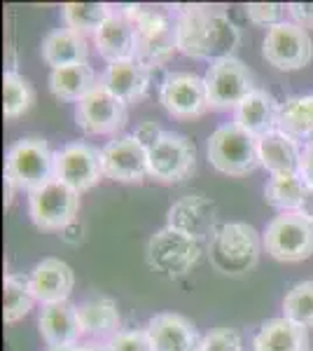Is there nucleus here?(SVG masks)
<instances>
[{
    "mask_svg": "<svg viewBox=\"0 0 313 351\" xmlns=\"http://www.w3.org/2000/svg\"><path fill=\"white\" fill-rule=\"evenodd\" d=\"M178 52L192 59L218 61L234 56L241 33L229 14L218 5H175Z\"/></svg>",
    "mask_w": 313,
    "mask_h": 351,
    "instance_id": "nucleus-1",
    "label": "nucleus"
},
{
    "mask_svg": "<svg viewBox=\"0 0 313 351\" xmlns=\"http://www.w3.org/2000/svg\"><path fill=\"white\" fill-rule=\"evenodd\" d=\"M138 31V56L147 68H159L178 49L175 8L168 5H124Z\"/></svg>",
    "mask_w": 313,
    "mask_h": 351,
    "instance_id": "nucleus-2",
    "label": "nucleus"
},
{
    "mask_svg": "<svg viewBox=\"0 0 313 351\" xmlns=\"http://www.w3.org/2000/svg\"><path fill=\"white\" fill-rule=\"evenodd\" d=\"M264 241L260 232L248 223L220 225L208 241L210 265L225 276H243L258 265Z\"/></svg>",
    "mask_w": 313,
    "mask_h": 351,
    "instance_id": "nucleus-3",
    "label": "nucleus"
},
{
    "mask_svg": "<svg viewBox=\"0 0 313 351\" xmlns=\"http://www.w3.org/2000/svg\"><path fill=\"white\" fill-rule=\"evenodd\" d=\"M5 178L19 190L33 192L54 178V152L38 136L16 141L5 155Z\"/></svg>",
    "mask_w": 313,
    "mask_h": 351,
    "instance_id": "nucleus-4",
    "label": "nucleus"
},
{
    "mask_svg": "<svg viewBox=\"0 0 313 351\" xmlns=\"http://www.w3.org/2000/svg\"><path fill=\"white\" fill-rule=\"evenodd\" d=\"M208 162L227 176H246L255 171L262 167L258 138L234 122L222 124L208 138Z\"/></svg>",
    "mask_w": 313,
    "mask_h": 351,
    "instance_id": "nucleus-5",
    "label": "nucleus"
},
{
    "mask_svg": "<svg viewBox=\"0 0 313 351\" xmlns=\"http://www.w3.org/2000/svg\"><path fill=\"white\" fill-rule=\"evenodd\" d=\"M201 258V241L173 228H162L147 239L145 260L152 269L168 279L185 276Z\"/></svg>",
    "mask_w": 313,
    "mask_h": 351,
    "instance_id": "nucleus-6",
    "label": "nucleus"
},
{
    "mask_svg": "<svg viewBox=\"0 0 313 351\" xmlns=\"http://www.w3.org/2000/svg\"><path fill=\"white\" fill-rule=\"evenodd\" d=\"M264 248L274 260L281 263H301L313 256V223L297 211L278 213L266 223Z\"/></svg>",
    "mask_w": 313,
    "mask_h": 351,
    "instance_id": "nucleus-7",
    "label": "nucleus"
},
{
    "mask_svg": "<svg viewBox=\"0 0 313 351\" xmlns=\"http://www.w3.org/2000/svg\"><path fill=\"white\" fill-rule=\"evenodd\" d=\"M203 82H206L210 110H236L238 104L253 89H258L250 68L236 56L213 61L203 75Z\"/></svg>",
    "mask_w": 313,
    "mask_h": 351,
    "instance_id": "nucleus-8",
    "label": "nucleus"
},
{
    "mask_svg": "<svg viewBox=\"0 0 313 351\" xmlns=\"http://www.w3.org/2000/svg\"><path fill=\"white\" fill-rule=\"evenodd\" d=\"M79 192L52 178L42 188L28 192V216L33 225L45 232H61L77 220Z\"/></svg>",
    "mask_w": 313,
    "mask_h": 351,
    "instance_id": "nucleus-9",
    "label": "nucleus"
},
{
    "mask_svg": "<svg viewBox=\"0 0 313 351\" xmlns=\"http://www.w3.org/2000/svg\"><path fill=\"white\" fill-rule=\"evenodd\" d=\"M262 56L278 71H299L313 59V40L306 28L295 21H283L266 31Z\"/></svg>",
    "mask_w": 313,
    "mask_h": 351,
    "instance_id": "nucleus-10",
    "label": "nucleus"
},
{
    "mask_svg": "<svg viewBox=\"0 0 313 351\" xmlns=\"http://www.w3.org/2000/svg\"><path fill=\"white\" fill-rule=\"evenodd\" d=\"M150 178L159 183H180L197 169V148L187 136L164 132L152 150H147Z\"/></svg>",
    "mask_w": 313,
    "mask_h": 351,
    "instance_id": "nucleus-11",
    "label": "nucleus"
},
{
    "mask_svg": "<svg viewBox=\"0 0 313 351\" xmlns=\"http://www.w3.org/2000/svg\"><path fill=\"white\" fill-rule=\"evenodd\" d=\"M75 122L89 136L117 134L127 124V104L99 82L79 104H75Z\"/></svg>",
    "mask_w": 313,
    "mask_h": 351,
    "instance_id": "nucleus-12",
    "label": "nucleus"
},
{
    "mask_svg": "<svg viewBox=\"0 0 313 351\" xmlns=\"http://www.w3.org/2000/svg\"><path fill=\"white\" fill-rule=\"evenodd\" d=\"M159 101L175 120H195L208 110L206 82L195 73L173 71L159 84Z\"/></svg>",
    "mask_w": 313,
    "mask_h": 351,
    "instance_id": "nucleus-13",
    "label": "nucleus"
},
{
    "mask_svg": "<svg viewBox=\"0 0 313 351\" xmlns=\"http://www.w3.org/2000/svg\"><path fill=\"white\" fill-rule=\"evenodd\" d=\"M54 178L66 183L75 192L92 190L103 178L101 150L89 143H68L59 152H54Z\"/></svg>",
    "mask_w": 313,
    "mask_h": 351,
    "instance_id": "nucleus-14",
    "label": "nucleus"
},
{
    "mask_svg": "<svg viewBox=\"0 0 313 351\" xmlns=\"http://www.w3.org/2000/svg\"><path fill=\"white\" fill-rule=\"evenodd\" d=\"M103 176L117 183H140L150 176L147 150L134 136H117L101 148Z\"/></svg>",
    "mask_w": 313,
    "mask_h": 351,
    "instance_id": "nucleus-15",
    "label": "nucleus"
},
{
    "mask_svg": "<svg viewBox=\"0 0 313 351\" xmlns=\"http://www.w3.org/2000/svg\"><path fill=\"white\" fill-rule=\"evenodd\" d=\"M166 228L195 237L197 241L213 239L218 232V204L203 195H185L166 213Z\"/></svg>",
    "mask_w": 313,
    "mask_h": 351,
    "instance_id": "nucleus-16",
    "label": "nucleus"
},
{
    "mask_svg": "<svg viewBox=\"0 0 313 351\" xmlns=\"http://www.w3.org/2000/svg\"><path fill=\"white\" fill-rule=\"evenodd\" d=\"M94 45L108 64L131 61L138 56V31H136V24L131 21L124 5L119 8L112 5V12L105 19V24L94 33Z\"/></svg>",
    "mask_w": 313,
    "mask_h": 351,
    "instance_id": "nucleus-17",
    "label": "nucleus"
},
{
    "mask_svg": "<svg viewBox=\"0 0 313 351\" xmlns=\"http://www.w3.org/2000/svg\"><path fill=\"white\" fill-rule=\"evenodd\" d=\"M31 281V291L36 295L38 302L45 304H59L68 302L75 286V271L71 269V265H66L59 258H45L42 263H38L28 274Z\"/></svg>",
    "mask_w": 313,
    "mask_h": 351,
    "instance_id": "nucleus-18",
    "label": "nucleus"
},
{
    "mask_svg": "<svg viewBox=\"0 0 313 351\" xmlns=\"http://www.w3.org/2000/svg\"><path fill=\"white\" fill-rule=\"evenodd\" d=\"M147 335L155 351H199L201 335L195 324L180 314H157L147 321Z\"/></svg>",
    "mask_w": 313,
    "mask_h": 351,
    "instance_id": "nucleus-19",
    "label": "nucleus"
},
{
    "mask_svg": "<svg viewBox=\"0 0 313 351\" xmlns=\"http://www.w3.org/2000/svg\"><path fill=\"white\" fill-rule=\"evenodd\" d=\"M278 115H281V104L276 96L258 87L238 104L234 110V124L255 138H262L278 129Z\"/></svg>",
    "mask_w": 313,
    "mask_h": 351,
    "instance_id": "nucleus-20",
    "label": "nucleus"
},
{
    "mask_svg": "<svg viewBox=\"0 0 313 351\" xmlns=\"http://www.w3.org/2000/svg\"><path fill=\"white\" fill-rule=\"evenodd\" d=\"M79 326H82V335L92 337L94 344H110L119 332L122 326V316H119V307L112 298L94 295L84 300L77 307Z\"/></svg>",
    "mask_w": 313,
    "mask_h": 351,
    "instance_id": "nucleus-21",
    "label": "nucleus"
},
{
    "mask_svg": "<svg viewBox=\"0 0 313 351\" xmlns=\"http://www.w3.org/2000/svg\"><path fill=\"white\" fill-rule=\"evenodd\" d=\"M150 75H152L150 68L140 64L138 59H131V61L108 64L103 75L99 77V82L103 84L108 92L115 94L117 99H122L124 104H131V101H138L147 94Z\"/></svg>",
    "mask_w": 313,
    "mask_h": 351,
    "instance_id": "nucleus-22",
    "label": "nucleus"
},
{
    "mask_svg": "<svg viewBox=\"0 0 313 351\" xmlns=\"http://www.w3.org/2000/svg\"><path fill=\"white\" fill-rule=\"evenodd\" d=\"M40 335L47 342V347L54 344H77L82 339V326H79L77 307L71 302L45 304L38 319Z\"/></svg>",
    "mask_w": 313,
    "mask_h": 351,
    "instance_id": "nucleus-23",
    "label": "nucleus"
},
{
    "mask_svg": "<svg viewBox=\"0 0 313 351\" xmlns=\"http://www.w3.org/2000/svg\"><path fill=\"white\" fill-rule=\"evenodd\" d=\"M260 148V164L271 176L274 173H297L301 162V150L304 145L283 134L281 129L258 138Z\"/></svg>",
    "mask_w": 313,
    "mask_h": 351,
    "instance_id": "nucleus-24",
    "label": "nucleus"
},
{
    "mask_svg": "<svg viewBox=\"0 0 313 351\" xmlns=\"http://www.w3.org/2000/svg\"><path fill=\"white\" fill-rule=\"evenodd\" d=\"M306 328L292 324L286 316L264 321L253 339V351H306Z\"/></svg>",
    "mask_w": 313,
    "mask_h": 351,
    "instance_id": "nucleus-25",
    "label": "nucleus"
},
{
    "mask_svg": "<svg viewBox=\"0 0 313 351\" xmlns=\"http://www.w3.org/2000/svg\"><path fill=\"white\" fill-rule=\"evenodd\" d=\"M42 59L47 66L54 68H64L73 64H84L89 54L87 47V38L79 36V33L71 31V28H56L49 31L42 40Z\"/></svg>",
    "mask_w": 313,
    "mask_h": 351,
    "instance_id": "nucleus-26",
    "label": "nucleus"
},
{
    "mask_svg": "<svg viewBox=\"0 0 313 351\" xmlns=\"http://www.w3.org/2000/svg\"><path fill=\"white\" fill-rule=\"evenodd\" d=\"M96 84H99L96 82V73L87 61L84 64L54 68L49 73V92L59 101H75V104H79Z\"/></svg>",
    "mask_w": 313,
    "mask_h": 351,
    "instance_id": "nucleus-27",
    "label": "nucleus"
},
{
    "mask_svg": "<svg viewBox=\"0 0 313 351\" xmlns=\"http://www.w3.org/2000/svg\"><path fill=\"white\" fill-rule=\"evenodd\" d=\"M278 129L295 138L297 143H311L313 141V94L290 96L281 104L278 115Z\"/></svg>",
    "mask_w": 313,
    "mask_h": 351,
    "instance_id": "nucleus-28",
    "label": "nucleus"
},
{
    "mask_svg": "<svg viewBox=\"0 0 313 351\" xmlns=\"http://www.w3.org/2000/svg\"><path fill=\"white\" fill-rule=\"evenodd\" d=\"M306 180L301 178V173H274L264 185V199L269 206L278 208L281 213L297 211L301 197L306 192Z\"/></svg>",
    "mask_w": 313,
    "mask_h": 351,
    "instance_id": "nucleus-29",
    "label": "nucleus"
},
{
    "mask_svg": "<svg viewBox=\"0 0 313 351\" xmlns=\"http://www.w3.org/2000/svg\"><path fill=\"white\" fill-rule=\"evenodd\" d=\"M112 12V5L108 3H66L61 8V19H64L66 28L87 36V33H96L105 24V19Z\"/></svg>",
    "mask_w": 313,
    "mask_h": 351,
    "instance_id": "nucleus-30",
    "label": "nucleus"
},
{
    "mask_svg": "<svg viewBox=\"0 0 313 351\" xmlns=\"http://www.w3.org/2000/svg\"><path fill=\"white\" fill-rule=\"evenodd\" d=\"M3 321L16 324L33 309L36 295L31 291V281L24 274H8L3 281Z\"/></svg>",
    "mask_w": 313,
    "mask_h": 351,
    "instance_id": "nucleus-31",
    "label": "nucleus"
},
{
    "mask_svg": "<svg viewBox=\"0 0 313 351\" xmlns=\"http://www.w3.org/2000/svg\"><path fill=\"white\" fill-rule=\"evenodd\" d=\"M36 92H33L31 82L16 71H5L3 75V115L5 120H16L24 112L31 110Z\"/></svg>",
    "mask_w": 313,
    "mask_h": 351,
    "instance_id": "nucleus-32",
    "label": "nucleus"
},
{
    "mask_svg": "<svg viewBox=\"0 0 313 351\" xmlns=\"http://www.w3.org/2000/svg\"><path fill=\"white\" fill-rule=\"evenodd\" d=\"M283 316L301 328H313V281H299L283 298Z\"/></svg>",
    "mask_w": 313,
    "mask_h": 351,
    "instance_id": "nucleus-33",
    "label": "nucleus"
},
{
    "mask_svg": "<svg viewBox=\"0 0 313 351\" xmlns=\"http://www.w3.org/2000/svg\"><path fill=\"white\" fill-rule=\"evenodd\" d=\"M288 14V5H281V3H248L246 5V16L253 21L255 26H276V24H283Z\"/></svg>",
    "mask_w": 313,
    "mask_h": 351,
    "instance_id": "nucleus-34",
    "label": "nucleus"
},
{
    "mask_svg": "<svg viewBox=\"0 0 313 351\" xmlns=\"http://www.w3.org/2000/svg\"><path fill=\"white\" fill-rule=\"evenodd\" d=\"M199 351H243V339L234 328H215L203 335Z\"/></svg>",
    "mask_w": 313,
    "mask_h": 351,
    "instance_id": "nucleus-35",
    "label": "nucleus"
},
{
    "mask_svg": "<svg viewBox=\"0 0 313 351\" xmlns=\"http://www.w3.org/2000/svg\"><path fill=\"white\" fill-rule=\"evenodd\" d=\"M108 351H155L147 330H122L108 344Z\"/></svg>",
    "mask_w": 313,
    "mask_h": 351,
    "instance_id": "nucleus-36",
    "label": "nucleus"
},
{
    "mask_svg": "<svg viewBox=\"0 0 313 351\" xmlns=\"http://www.w3.org/2000/svg\"><path fill=\"white\" fill-rule=\"evenodd\" d=\"M134 136L136 141H138L140 145H143L145 150H152L157 145V141L164 136V129L159 127L157 122H152V120H145V122H140L138 127L134 129Z\"/></svg>",
    "mask_w": 313,
    "mask_h": 351,
    "instance_id": "nucleus-37",
    "label": "nucleus"
},
{
    "mask_svg": "<svg viewBox=\"0 0 313 351\" xmlns=\"http://www.w3.org/2000/svg\"><path fill=\"white\" fill-rule=\"evenodd\" d=\"M288 16L290 21L309 31V28H313V3H290Z\"/></svg>",
    "mask_w": 313,
    "mask_h": 351,
    "instance_id": "nucleus-38",
    "label": "nucleus"
},
{
    "mask_svg": "<svg viewBox=\"0 0 313 351\" xmlns=\"http://www.w3.org/2000/svg\"><path fill=\"white\" fill-rule=\"evenodd\" d=\"M299 173L306 180V185H313V141L304 145L301 150V162H299Z\"/></svg>",
    "mask_w": 313,
    "mask_h": 351,
    "instance_id": "nucleus-39",
    "label": "nucleus"
},
{
    "mask_svg": "<svg viewBox=\"0 0 313 351\" xmlns=\"http://www.w3.org/2000/svg\"><path fill=\"white\" fill-rule=\"evenodd\" d=\"M59 237L66 243H79V241H82V223H79V220H73L68 228H64L59 232Z\"/></svg>",
    "mask_w": 313,
    "mask_h": 351,
    "instance_id": "nucleus-40",
    "label": "nucleus"
},
{
    "mask_svg": "<svg viewBox=\"0 0 313 351\" xmlns=\"http://www.w3.org/2000/svg\"><path fill=\"white\" fill-rule=\"evenodd\" d=\"M297 213L299 216H304L309 223H313V185H309L304 192V197H301V204H299V208H297Z\"/></svg>",
    "mask_w": 313,
    "mask_h": 351,
    "instance_id": "nucleus-41",
    "label": "nucleus"
},
{
    "mask_svg": "<svg viewBox=\"0 0 313 351\" xmlns=\"http://www.w3.org/2000/svg\"><path fill=\"white\" fill-rule=\"evenodd\" d=\"M14 190H19V188H16L12 180L5 178V206H10V204H12V199H14Z\"/></svg>",
    "mask_w": 313,
    "mask_h": 351,
    "instance_id": "nucleus-42",
    "label": "nucleus"
},
{
    "mask_svg": "<svg viewBox=\"0 0 313 351\" xmlns=\"http://www.w3.org/2000/svg\"><path fill=\"white\" fill-rule=\"evenodd\" d=\"M77 351H108V347H105V344L89 342V344H82V347H77Z\"/></svg>",
    "mask_w": 313,
    "mask_h": 351,
    "instance_id": "nucleus-43",
    "label": "nucleus"
},
{
    "mask_svg": "<svg viewBox=\"0 0 313 351\" xmlns=\"http://www.w3.org/2000/svg\"><path fill=\"white\" fill-rule=\"evenodd\" d=\"M79 344H54V347H47V351H77Z\"/></svg>",
    "mask_w": 313,
    "mask_h": 351,
    "instance_id": "nucleus-44",
    "label": "nucleus"
}]
</instances>
